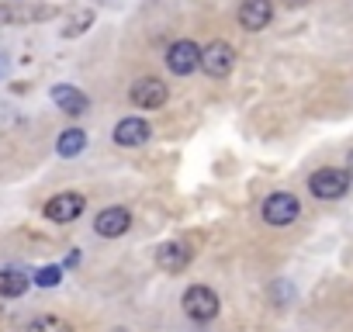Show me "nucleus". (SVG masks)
Wrapping results in <instances>:
<instances>
[{
  "label": "nucleus",
  "mask_w": 353,
  "mask_h": 332,
  "mask_svg": "<svg viewBox=\"0 0 353 332\" xmlns=\"http://www.w3.org/2000/svg\"><path fill=\"white\" fill-rule=\"evenodd\" d=\"M11 11H14V8H8V4H0V28H4V25H11Z\"/></svg>",
  "instance_id": "obj_18"
},
{
  "label": "nucleus",
  "mask_w": 353,
  "mask_h": 332,
  "mask_svg": "<svg viewBox=\"0 0 353 332\" xmlns=\"http://www.w3.org/2000/svg\"><path fill=\"white\" fill-rule=\"evenodd\" d=\"M83 208H87V198H83V194L63 191V194H56V198L46 205V218L56 222V225H70V222H77V218L83 215Z\"/></svg>",
  "instance_id": "obj_4"
},
{
  "label": "nucleus",
  "mask_w": 353,
  "mask_h": 332,
  "mask_svg": "<svg viewBox=\"0 0 353 332\" xmlns=\"http://www.w3.org/2000/svg\"><path fill=\"white\" fill-rule=\"evenodd\" d=\"M114 142H118L121 149L145 145V142H149V121H142V118H121L118 128H114Z\"/></svg>",
  "instance_id": "obj_10"
},
{
  "label": "nucleus",
  "mask_w": 353,
  "mask_h": 332,
  "mask_svg": "<svg viewBox=\"0 0 353 332\" xmlns=\"http://www.w3.org/2000/svg\"><path fill=\"white\" fill-rule=\"evenodd\" d=\"M232 66H236V49L229 42L219 39V42H212V45L201 49V70L208 76H229Z\"/></svg>",
  "instance_id": "obj_6"
},
{
  "label": "nucleus",
  "mask_w": 353,
  "mask_h": 332,
  "mask_svg": "<svg viewBox=\"0 0 353 332\" xmlns=\"http://www.w3.org/2000/svg\"><path fill=\"white\" fill-rule=\"evenodd\" d=\"M166 66L176 73V76H188L201 66V45L191 42V39H181L166 49Z\"/></svg>",
  "instance_id": "obj_5"
},
{
  "label": "nucleus",
  "mask_w": 353,
  "mask_h": 332,
  "mask_svg": "<svg viewBox=\"0 0 353 332\" xmlns=\"http://www.w3.org/2000/svg\"><path fill=\"white\" fill-rule=\"evenodd\" d=\"M90 21H94V14H90V11H83L80 18H73V21L66 25V32H63V35H66V39H77V35H83V32H87V25H90Z\"/></svg>",
  "instance_id": "obj_17"
},
{
  "label": "nucleus",
  "mask_w": 353,
  "mask_h": 332,
  "mask_svg": "<svg viewBox=\"0 0 353 332\" xmlns=\"http://www.w3.org/2000/svg\"><path fill=\"white\" fill-rule=\"evenodd\" d=\"M28 332H73V325L59 315H35L28 322Z\"/></svg>",
  "instance_id": "obj_15"
},
{
  "label": "nucleus",
  "mask_w": 353,
  "mask_h": 332,
  "mask_svg": "<svg viewBox=\"0 0 353 332\" xmlns=\"http://www.w3.org/2000/svg\"><path fill=\"white\" fill-rule=\"evenodd\" d=\"M28 291V277L18 270H0V298H21Z\"/></svg>",
  "instance_id": "obj_13"
},
{
  "label": "nucleus",
  "mask_w": 353,
  "mask_h": 332,
  "mask_svg": "<svg viewBox=\"0 0 353 332\" xmlns=\"http://www.w3.org/2000/svg\"><path fill=\"white\" fill-rule=\"evenodd\" d=\"M219 294L212 291V287H205V284H194V287H188L184 291V311L194 318V322H212L215 315H219Z\"/></svg>",
  "instance_id": "obj_3"
},
{
  "label": "nucleus",
  "mask_w": 353,
  "mask_h": 332,
  "mask_svg": "<svg viewBox=\"0 0 353 332\" xmlns=\"http://www.w3.org/2000/svg\"><path fill=\"white\" fill-rule=\"evenodd\" d=\"M308 191H312L319 201H339V198H346V191H350V174H346V170H336V166L315 170V174L308 177Z\"/></svg>",
  "instance_id": "obj_1"
},
{
  "label": "nucleus",
  "mask_w": 353,
  "mask_h": 332,
  "mask_svg": "<svg viewBox=\"0 0 353 332\" xmlns=\"http://www.w3.org/2000/svg\"><path fill=\"white\" fill-rule=\"evenodd\" d=\"M346 174H350V180H353V149H350V156H346Z\"/></svg>",
  "instance_id": "obj_19"
},
{
  "label": "nucleus",
  "mask_w": 353,
  "mask_h": 332,
  "mask_svg": "<svg viewBox=\"0 0 353 332\" xmlns=\"http://www.w3.org/2000/svg\"><path fill=\"white\" fill-rule=\"evenodd\" d=\"M274 21V4L270 0H243L239 4V25L246 32H263Z\"/></svg>",
  "instance_id": "obj_9"
},
{
  "label": "nucleus",
  "mask_w": 353,
  "mask_h": 332,
  "mask_svg": "<svg viewBox=\"0 0 353 332\" xmlns=\"http://www.w3.org/2000/svg\"><path fill=\"white\" fill-rule=\"evenodd\" d=\"M56 149H59V156H77V152L87 149V135H83L80 128H66V132L59 135Z\"/></svg>",
  "instance_id": "obj_14"
},
{
  "label": "nucleus",
  "mask_w": 353,
  "mask_h": 332,
  "mask_svg": "<svg viewBox=\"0 0 353 332\" xmlns=\"http://www.w3.org/2000/svg\"><path fill=\"white\" fill-rule=\"evenodd\" d=\"M132 229V215H128V208H104L97 218H94V232L101 236V239H118V236H125Z\"/></svg>",
  "instance_id": "obj_8"
},
{
  "label": "nucleus",
  "mask_w": 353,
  "mask_h": 332,
  "mask_svg": "<svg viewBox=\"0 0 353 332\" xmlns=\"http://www.w3.org/2000/svg\"><path fill=\"white\" fill-rule=\"evenodd\" d=\"M52 101H56V107L63 111V114H83L87 111V94L83 90H77V87H70V83H59V87H52Z\"/></svg>",
  "instance_id": "obj_12"
},
{
  "label": "nucleus",
  "mask_w": 353,
  "mask_h": 332,
  "mask_svg": "<svg viewBox=\"0 0 353 332\" xmlns=\"http://www.w3.org/2000/svg\"><path fill=\"white\" fill-rule=\"evenodd\" d=\"M166 83L163 80H156V76H142V80H135L132 83V90H128V97H132V104L135 107H145V111H152V107H163L166 104Z\"/></svg>",
  "instance_id": "obj_7"
},
{
  "label": "nucleus",
  "mask_w": 353,
  "mask_h": 332,
  "mask_svg": "<svg viewBox=\"0 0 353 332\" xmlns=\"http://www.w3.org/2000/svg\"><path fill=\"white\" fill-rule=\"evenodd\" d=\"M188 263H191V249L184 242H163L156 249V267L166 273H181Z\"/></svg>",
  "instance_id": "obj_11"
},
{
  "label": "nucleus",
  "mask_w": 353,
  "mask_h": 332,
  "mask_svg": "<svg viewBox=\"0 0 353 332\" xmlns=\"http://www.w3.org/2000/svg\"><path fill=\"white\" fill-rule=\"evenodd\" d=\"M298 215H301V201L288 191H277L263 201V222L274 225V229H284V225L298 222Z\"/></svg>",
  "instance_id": "obj_2"
},
{
  "label": "nucleus",
  "mask_w": 353,
  "mask_h": 332,
  "mask_svg": "<svg viewBox=\"0 0 353 332\" xmlns=\"http://www.w3.org/2000/svg\"><path fill=\"white\" fill-rule=\"evenodd\" d=\"M63 280V267H42L39 273H35V284L39 287H56Z\"/></svg>",
  "instance_id": "obj_16"
}]
</instances>
